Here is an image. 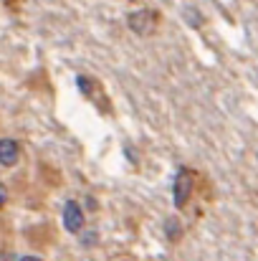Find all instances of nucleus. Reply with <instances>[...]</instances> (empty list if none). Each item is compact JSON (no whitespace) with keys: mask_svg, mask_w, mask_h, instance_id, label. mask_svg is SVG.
Instances as JSON below:
<instances>
[{"mask_svg":"<svg viewBox=\"0 0 258 261\" xmlns=\"http://www.w3.org/2000/svg\"><path fill=\"white\" fill-rule=\"evenodd\" d=\"M5 198H8V195H5V188H3V185H0V208H3V205H5Z\"/></svg>","mask_w":258,"mask_h":261,"instance_id":"423d86ee","label":"nucleus"},{"mask_svg":"<svg viewBox=\"0 0 258 261\" xmlns=\"http://www.w3.org/2000/svg\"><path fill=\"white\" fill-rule=\"evenodd\" d=\"M79 87L84 89V94H94V91H91V82H89V79H84V76H79Z\"/></svg>","mask_w":258,"mask_h":261,"instance_id":"39448f33","label":"nucleus"},{"mask_svg":"<svg viewBox=\"0 0 258 261\" xmlns=\"http://www.w3.org/2000/svg\"><path fill=\"white\" fill-rule=\"evenodd\" d=\"M20 261H41V259H38V256H23Z\"/></svg>","mask_w":258,"mask_h":261,"instance_id":"0eeeda50","label":"nucleus"},{"mask_svg":"<svg viewBox=\"0 0 258 261\" xmlns=\"http://www.w3.org/2000/svg\"><path fill=\"white\" fill-rule=\"evenodd\" d=\"M190 190H192V177H190L187 170H180L177 180H175V203L185 205V200L190 198Z\"/></svg>","mask_w":258,"mask_h":261,"instance_id":"7ed1b4c3","label":"nucleus"},{"mask_svg":"<svg viewBox=\"0 0 258 261\" xmlns=\"http://www.w3.org/2000/svg\"><path fill=\"white\" fill-rule=\"evenodd\" d=\"M15 160H18V145L13 140H0V163L10 168L15 165Z\"/></svg>","mask_w":258,"mask_h":261,"instance_id":"20e7f679","label":"nucleus"},{"mask_svg":"<svg viewBox=\"0 0 258 261\" xmlns=\"http://www.w3.org/2000/svg\"><path fill=\"white\" fill-rule=\"evenodd\" d=\"M155 23H157V15H155V10H150V8H142V10H137V13L129 15V28H132L134 33H142V36L152 33Z\"/></svg>","mask_w":258,"mask_h":261,"instance_id":"f257e3e1","label":"nucleus"},{"mask_svg":"<svg viewBox=\"0 0 258 261\" xmlns=\"http://www.w3.org/2000/svg\"><path fill=\"white\" fill-rule=\"evenodd\" d=\"M64 226L71 233H79L84 228V213H81V208H79L76 200H69L66 203V208H64Z\"/></svg>","mask_w":258,"mask_h":261,"instance_id":"f03ea898","label":"nucleus"}]
</instances>
